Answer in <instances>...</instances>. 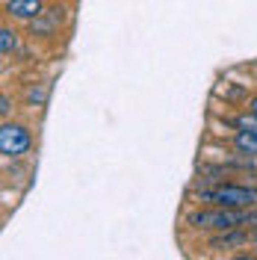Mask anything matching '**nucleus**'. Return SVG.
I'll return each mask as SVG.
<instances>
[{
  "instance_id": "f257e3e1",
  "label": "nucleus",
  "mask_w": 257,
  "mask_h": 260,
  "mask_svg": "<svg viewBox=\"0 0 257 260\" xmlns=\"http://www.w3.org/2000/svg\"><path fill=\"white\" fill-rule=\"evenodd\" d=\"M198 201L216 207H257V186L251 183H216L198 192Z\"/></svg>"
},
{
  "instance_id": "f03ea898",
  "label": "nucleus",
  "mask_w": 257,
  "mask_h": 260,
  "mask_svg": "<svg viewBox=\"0 0 257 260\" xmlns=\"http://www.w3.org/2000/svg\"><path fill=\"white\" fill-rule=\"evenodd\" d=\"M189 225L207 228V231H237V228H248V207H216V204H210V210L189 213Z\"/></svg>"
},
{
  "instance_id": "7ed1b4c3",
  "label": "nucleus",
  "mask_w": 257,
  "mask_h": 260,
  "mask_svg": "<svg viewBox=\"0 0 257 260\" xmlns=\"http://www.w3.org/2000/svg\"><path fill=\"white\" fill-rule=\"evenodd\" d=\"M30 145H33V136L24 124H15V121H3L0 124V154L3 157L15 160L21 154H27Z\"/></svg>"
},
{
  "instance_id": "20e7f679",
  "label": "nucleus",
  "mask_w": 257,
  "mask_h": 260,
  "mask_svg": "<svg viewBox=\"0 0 257 260\" xmlns=\"http://www.w3.org/2000/svg\"><path fill=\"white\" fill-rule=\"evenodd\" d=\"M6 12L18 21H33L45 12V3L42 0H6Z\"/></svg>"
},
{
  "instance_id": "39448f33",
  "label": "nucleus",
  "mask_w": 257,
  "mask_h": 260,
  "mask_svg": "<svg viewBox=\"0 0 257 260\" xmlns=\"http://www.w3.org/2000/svg\"><path fill=\"white\" fill-rule=\"evenodd\" d=\"M59 18H62V9H45L39 18H33L30 21V32L33 36H53L56 24H59Z\"/></svg>"
},
{
  "instance_id": "423d86ee",
  "label": "nucleus",
  "mask_w": 257,
  "mask_h": 260,
  "mask_svg": "<svg viewBox=\"0 0 257 260\" xmlns=\"http://www.w3.org/2000/svg\"><path fill=\"white\" fill-rule=\"evenodd\" d=\"M234 148H237L240 154L257 157V133H251V130H237V136H234Z\"/></svg>"
},
{
  "instance_id": "0eeeda50",
  "label": "nucleus",
  "mask_w": 257,
  "mask_h": 260,
  "mask_svg": "<svg viewBox=\"0 0 257 260\" xmlns=\"http://www.w3.org/2000/svg\"><path fill=\"white\" fill-rule=\"evenodd\" d=\"M15 36H18V32L12 30V27H3V30H0V50H3V56H9V53L18 48Z\"/></svg>"
},
{
  "instance_id": "6e6552de",
  "label": "nucleus",
  "mask_w": 257,
  "mask_h": 260,
  "mask_svg": "<svg viewBox=\"0 0 257 260\" xmlns=\"http://www.w3.org/2000/svg\"><path fill=\"white\" fill-rule=\"evenodd\" d=\"M234 124H237V130H251V133H257V113H251V110H248V113L240 115Z\"/></svg>"
},
{
  "instance_id": "1a4fd4ad",
  "label": "nucleus",
  "mask_w": 257,
  "mask_h": 260,
  "mask_svg": "<svg viewBox=\"0 0 257 260\" xmlns=\"http://www.w3.org/2000/svg\"><path fill=\"white\" fill-rule=\"evenodd\" d=\"M9 110H12V107H9V95H0V115L6 118V115H9Z\"/></svg>"
},
{
  "instance_id": "9d476101",
  "label": "nucleus",
  "mask_w": 257,
  "mask_h": 260,
  "mask_svg": "<svg viewBox=\"0 0 257 260\" xmlns=\"http://www.w3.org/2000/svg\"><path fill=\"white\" fill-rule=\"evenodd\" d=\"M248 228H257V207H248Z\"/></svg>"
},
{
  "instance_id": "9b49d317",
  "label": "nucleus",
  "mask_w": 257,
  "mask_h": 260,
  "mask_svg": "<svg viewBox=\"0 0 257 260\" xmlns=\"http://www.w3.org/2000/svg\"><path fill=\"white\" fill-rule=\"evenodd\" d=\"M248 110H251V113H257V95L251 98V101H248Z\"/></svg>"
}]
</instances>
